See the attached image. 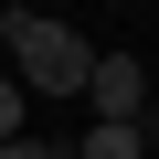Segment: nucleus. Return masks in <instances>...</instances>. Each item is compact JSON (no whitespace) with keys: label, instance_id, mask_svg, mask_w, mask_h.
<instances>
[{"label":"nucleus","instance_id":"1","mask_svg":"<svg viewBox=\"0 0 159 159\" xmlns=\"http://www.w3.org/2000/svg\"><path fill=\"white\" fill-rule=\"evenodd\" d=\"M85 64H96V43L74 32V21H53V11H11V85L21 96H74L85 85Z\"/></svg>","mask_w":159,"mask_h":159},{"label":"nucleus","instance_id":"2","mask_svg":"<svg viewBox=\"0 0 159 159\" xmlns=\"http://www.w3.org/2000/svg\"><path fill=\"white\" fill-rule=\"evenodd\" d=\"M74 96L96 106V127H127V117H148V64H138V53H96Z\"/></svg>","mask_w":159,"mask_h":159},{"label":"nucleus","instance_id":"3","mask_svg":"<svg viewBox=\"0 0 159 159\" xmlns=\"http://www.w3.org/2000/svg\"><path fill=\"white\" fill-rule=\"evenodd\" d=\"M74 159H148L159 148V117H127V127H85V138H64Z\"/></svg>","mask_w":159,"mask_h":159},{"label":"nucleus","instance_id":"4","mask_svg":"<svg viewBox=\"0 0 159 159\" xmlns=\"http://www.w3.org/2000/svg\"><path fill=\"white\" fill-rule=\"evenodd\" d=\"M21 127H32V96L11 85V74H0V138H21Z\"/></svg>","mask_w":159,"mask_h":159},{"label":"nucleus","instance_id":"5","mask_svg":"<svg viewBox=\"0 0 159 159\" xmlns=\"http://www.w3.org/2000/svg\"><path fill=\"white\" fill-rule=\"evenodd\" d=\"M0 11H43V0H0Z\"/></svg>","mask_w":159,"mask_h":159},{"label":"nucleus","instance_id":"6","mask_svg":"<svg viewBox=\"0 0 159 159\" xmlns=\"http://www.w3.org/2000/svg\"><path fill=\"white\" fill-rule=\"evenodd\" d=\"M0 53H11V11H0Z\"/></svg>","mask_w":159,"mask_h":159}]
</instances>
